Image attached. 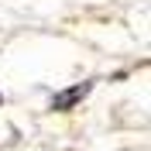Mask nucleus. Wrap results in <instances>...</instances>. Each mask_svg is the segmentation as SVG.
Segmentation results:
<instances>
[{
    "mask_svg": "<svg viewBox=\"0 0 151 151\" xmlns=\"http://www.w3.org/2000/svg\"><path fill=\"white\" fill-rule=\"evenodd\" d=\"M86 89H89V83H83V86H72V89H65V96H55V106H58V110H62V106H72L76 100H79V96L86 93Z\"/></svg>",
    "mask_w": 151,
    "mask_h": 151,
    "instance_id": "obj_1",
    "label": "nucleus"
}]
</instances>
